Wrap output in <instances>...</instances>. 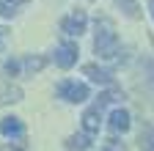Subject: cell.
<instances>
[{
  "label": "cell",
  "mask_w": 154,
  "mask_h": 151,
  "mask_svg": "<svg viewBox=\"0 0 154 151\" xmlns=\"http://www.w3.org/2000/svg\"><path fill=\"white\" fill-rule=\"evenodd\" d=\"M94 52L99 55L102 61H110L119 55V36H116V25L107 17L96 20V39H94Z\"/></svg>",
  "instance_id": "6da1fadb"
},
{
  "label": "cell",
  "mask_w": 154,
  "mask_h": 151,
  "mask_svg": "<svg viewBox=\"0 0 154 151\" xmlns=\"http://www.w3.org/2000/svg\"><path fill=\"white\" fill-rule=\"evenodd\" d=\"M55 93H58L61 99L72 102V104H83V102L88 99V85L77 83V80H63V83H58Z\"/></svg>",
  "instance_id": "7a4b0ae2"
},
{
  "label": "cell",
  "mask_w": 154,
  "mask_h": 151,
  "mask_svg": "<svg viewBox=\"0 0 154 151\" xmlns=\"http://www.w3.org/2000/svg\"><path fill=\"white\" fill-rule=\"evenodd\" d=\"M85 28H88V14L80 11V8L61 20V30H63L66 36H80V33H85Z\"/></svg>",
  "instance_id": "3957f363"
},
{
  "label": "cell",
  "mask_w": 154,
  "mask_h": 151,
  "mask_svg": "<svg viewBox=\"0 0 154 151\" xmlns=\"http://www.w3.org/2000/svg\"><path fill=\"white\" fill-rule=\"evenodd\" d=\"M77 55H80V50H77L74 41H63L61 47L55 50V63L61 66V69H72L77 63Z\"/></svg>",
  "instance_id": "277c9868"
},
{
  "label": "cell",
  "mask_w": 154,
  "mask_h": 151,
  "mask_svg": "<svg viewBox=\"0 0 154 151\" xmlns=\"http://www.w3.org/2000/svg\"><path fill=\"white\" fill-rule=\"evenodd\" d=\"M0 132H3V137H25V124L22 118H17V116H6V118H0Z\"/></svg>",
  "instance_id": "5b68a950"
},
{
  "label": "cell",
  "mask_w": 154,
  "mask_h": 151,
  "mask_svg": "<svg viewBox=\"0 0 154 151\" xmlns=\"http://www.w3.org/2000/svg\"><path fill=\"white\" fill-rule=\"evenodd\" d=\"M83 74H85V77H91L94 83H99V85H113V71L96 66V63H85V66H83Z\"/></svg>",
  "instance_id": "8992f818"
},
{
  "label": "cell",
  "mask_w": 154,
  "mask_h": 151,
  "mask_svg": "<svg viewBox=\"0 0 154 151\" xmlns=\"http://www.w3.org/2000/svg\"><path fill=\"white\" fill-rule=\"evenodd\" d=\"M102 126V107H91L83 113V129H85V135H96Z\"/></svg>",
  "instance_id": "52a82bcc"
},
{
  "label": "cell",
  "mask_w": 154,
  "mask_h": 151,
  "mask_svg": "<svg viewBox=\"0 0 154 151\" xmlns=\"http://www.w3.org/2000/svg\"><path fill=\"white\" fill-rule=\"evenodd\" d=\"M129 126H132V118H129V113L127 110H121V107H116L113 113H110V129L113 132H129Z\"/></svg>",
  "instance_id": "ba28073f"
},
{
  "label": "cell",
  "mask_w": 154,
  "mask_h": 151,
  "mask_svg": "<svg viewBox=\"0 0 154 151\" xmlns=\"http://www.w3.org/2000/svg\"><path fill=\"white\" fill-rule=\"evenodd\" d=\"M19 66L25 69V74H38V71L47 66V58H42V55H28Z\"/></svg>",
  "instance_id": "9c48e42d"
},
{
  "label": "cell",
  "mask_w": 154,
  "mask_h": 151,
  "mask_svg": "<svg viewBox=\"0 0 154 151\" xmlns=\"http://www.w3.org/2000/svg\"><path fill=\"white\" fill-rule=\"evenodd\" d=\"M14 102H22V91H19L17 85L0 88V104H14Z\"/></svg>",
  "instance_id": "30bf717a"
},
{
  "label": "cell",
  "mask_w": 154,
  "mask_h": 151,
  "mask_svg": "<svg viewBox=\"0 0 154 151\" xmlns=\"http://www.w3.org/2000/svg\"><path fill=\"white\" fill-rule=\"evenodd\" d=\"M66 148L69 151H88L91 148V135H72L66 140Z\"/></svg>",
  "instance_id": "8fae6325"
},
{
  "label": "cell",
  "mask_w": 154,
  "mask_h": 151,
  "mask_svg": "<svg viewBox=\"0 0 154 151\" xmlns=\"http://www.w3.org/2000/svg\"><path fill=\"white\" fill-rule=\"evenodd\" d=\"M116 6H119L129 20H140V6H138V0H113Z\"/></svg>",
  "instance_id": "7c38bea8"
},
{
  "label": "cell",
  "mask_w": 154,
  "mask_h": 151,
  "mask_svg": "<svg viewBox=\"0 0 154 151\" xmlns=\"http://www.w3.org/2000/svg\"><path fill=\"white\" fill-rule=\"evenodd\" d=\"M116 99H124V93H121L119 88H110V91L99 93V102H96V107H102V104H110V102H116Z\"/></svg>",
  "instance_id": "4fadbf2b"
},
{
  "label": "cell",
  "mask_w": 154,
  "mask_h": 151,
  "mask_svg": "<svg viewBox=\"0 0 154 151\" xmlns=\"http://www.w3.org/2000/svg\"><path fill=\"white\" fill-rule=\"evenodd\" d=\"M140 148L154 151V129L151 126H146V132H140Z\"/></svg>",
  "instance_id": "5bb4252c"
},
{
  "label": "cell",
  "mask_w": 154,
  "mask_h": 151,
  "mask_svg": "<svg viewBox=\"0 0 154 151\" xmlns=\"http://www.w3.org/2000/svg\"><path fill=\"white\" fill-rule=\"evenodd\" d=\"M19 69H22V66H19V61H14V58L3 63V74H6V77H17Z\"/></svg>",
  "instance_id": "9a60e30c"
},
{
  "label": "cell",
  "mask_w": 154,
  "mask_h": 151,
  "mask_svg": "<svg viewBox=\"0 0 154 151\" xmlns=\"http://www.w3.org/2000/svg\"><path fill=\"white\" fill-rule=\"evenodd\" d=\"M0 17H14V8L8 3H3V0H0Z\"/></svg>",
  "instance_id": "2e32d148"
},
{
  "label": "cell",
  "mask_w": 154,
  "mask_h": 151,
  "mask_svg": "<svg viewBox=\"0 0 154 151\" xmlns=\"http://www.w3.org/2000/svg\"><path fill=\"white\" fill-rule=\"evenodd\" d=\"M3 3H8L11 8H17V6H25V3H28V0H3Z\"/></svg>",
  "instance_id": "e0dca14e"
},
{
  "label": "cell",
  "mask_w": 154,
  "mask_h": 151,
  "mask_svg": "<svg viewBox=\"0 0 154 151\" xmlns=\"http://www.w3.org/2000/svg\"><path fill=\"white\" fill-rule=\"evenodd\" d=\"M6 33H8V30H6L3 25H0V50H3V41H6Z\"/></svg>",
  "instance_id": "ac0fdd59"
},
{
  "label": "cell",
  "mask_w": 154,
  "mask_h": 151,
  "mask_svg": "<svg viewBox=\"0 0 154 151\" xmlns=\"http://www.w3.org/2000/svg\"><path fill=\"white\" fill-rule=\"evenodd\" d=\"M149 11H151V17H154V0H149Z\"/></svg>",
  "instance_id": "d6986e66"
}]
</instances>
